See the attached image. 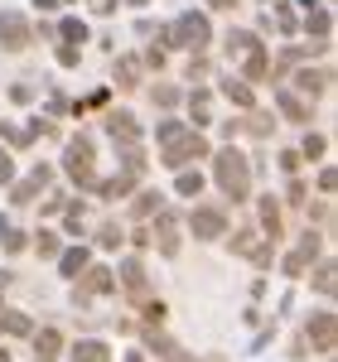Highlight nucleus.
<instances>
[{"mask_svg": "<svg viewBox=\"0 0 338 362\" xmlns=\"http://www.w3.org/2000/svg\"><path fill=\"white\" fill-rule=\"evenodd\" d=\"M208 150V140L198 136L194 126H179V121H160V165L184 169L189 160H198Z\"/></svg>", "mask_w": 338, "mask_h": 362, "instance_id": "nucleus-1", "label": "nucleus"}, {"mask_svg": "<svg viewBox=\"0 0 338 362\" xmlns=\"http://www.w3.org/2000/svg\"><path fill=\"white\" fill-rule=\"evenodd\" d=\"M213 184H218L232 203L252 198V165H247V155H237V150H218V160H213Z\"/></svg>", "mask_w": 338, "mask_h": 362, "instance_id": "nucleus-2", "label": "nucleus"}, {"mask_svg": "<svg viewBox=\"0 0 338 362\" xmlns=\"http://www.w3.org/2000/svg\"><path fill=\"white\" fill-rule=\"evenodd\" d=\"M208 39H213V25H208V15H198V10H189V15H179V20H174V25L165 29V34H160V39H155V44H160V49H194V54H203V49H208Z\"/></svg>", "mask_w": 338, "mask_h": 362, "instance_id": "nucleus-3", "label": "nucleus"}, {"mask_svg": "<svg viewBox=\"0 0 338 362\" xmlns=\"http://www.w3.org/2000/svg\"><path fill=\"white\" fill-rule=\"evenodd\" d=\"M227 49H232V58H237L242 83L247 87L261 83V78H271V58H266V49H261V39H256L252 29H237V34L227 39Z\"/></svg>", "mask_w": 338, "mask_h": 362, "instance_id": "nucleus-4", "label": "nucleus"}, {"mask_svg": "<svg viewBox=\"0 0 338 362\" xmlns=\"http://www.w3.org/2000/svg\"><path fill=\"white\" fill-rule=\"evenodd\" d=\"M63 169H68V179L73 184H83V189H97V150H92V140H68V150H63Z\"/></svg>", "mask_w": 338, "mask_h": 362, "instance_id": "nucleus-5", "label": "nucleus"}, {"mask_svg": "<svg viewBox=\"0 0 338 362\" xmlns=\"http://www.w3.org/2000/svg\"><path fill=\"white\" fill-rule=\"evenodd\" d=\"M121 285L131 290V305H136V309H145L150 319H165V305H155L150 280H145V266L136 261V256H126V261H121Z\"/></svg>", "mask_w": 338, "mask_h": 362, "instance_id": "nucleus-6", "label": "nucleus"}, {"mask_svg": "<svg viewBox=\"0 0 338 362\" xmlns=\"http://www.w3.org/2000/svg\"><path fill=\"white\" fill-rule=\"evenodd\" d=\"M232 256H242V261H252V266H271V261H276L271 242H266L256 227H242V232L232 237Z\"/></svg>", "mask_w": 338, "mask_h": 362, "instance_id": "nucleus-7", "label": "nucleus"}, {"mask_svg": "<svg viewBox=\"0 0 338 362\" xmlns=\"http://www.w3.org/2000/svg\"><path fill=\"white\" fill-rule=\"evenodd\" d=\"M189 227H194L198 242H218V237H227V213L223 208H194Z\"/></svg>", "mask_w": 338, "mask_h": 362, "instance_id": "nucleus-8", "label": "nucleus"}, {"mask_svg": "<svg viewBox=\"0 0 338 362\" xmlns=\"http://www.w3.org/2000/svg\"><path fill=\"white\" fill-rule=\"evenodd\" d=\"M29 39H34V34H29V20L20 10H5V15H0V44H5L10 54H20V49H29Z\"/></svg>", "mask_w": 338, "mask_h": 362, "instance_id": "nucleus-9", "label": "nucleus"}, {"mask_svg": "<svg viewBox=\"0 0 338 362\" xmlns=\"http://www.w3.org/2000/svg\"><path fill=\"white\" fill-rule=\"evenodd\" d=\"M49 184H54V169H49V165H34V169L25 174V179H20V184L10 189V203H29V198H39V194H44Z\"/></svg>", "mask_w": 338, "mask_h": 362, "instance_id": "nucleus-10", "label": "nucleus"}, {"mask_svg": "<svg viewBox=\"0 0 338 362\" xmlns=\"http://www.w3.org/2000/svg\"><path fill=\"white\" fill-rule=\"evenodd\" d=\"M314 256H319V237H314V232H305V237H300V247H295V251H290V256L281 261V266H285V276H305Z\"/></svg>", "mask_w": 338, "mask_h": 362, "instance_id": "nucleus-11", "label": "nucleus"}, {"mask_svg": "<svg viewBox=\"0 0 338 362\" xmlns=\"http://www.w3.org/2000/svg\"><path fill=\"white\" fill-rule=\"evenodd\" d=\"M107 290H112V271H107V266H87V276L78 280V295H73V300L87 305V300H97V295H107Z\"/></svg>", "mask_w": 338, "mask_h": 362, "instance_id": "nucleus-12", "label": "nucleus"}, {"mask_svg": "<svg viewBox=\"0 0 338 362\" xmlns=\"http://www.w3.org/2000/svg\"><path fill=\"white\" fill-rule=\"evenodd\" d=\"M155 242H160V256H179V218L160 208V218H155Z\"/></svg>", "mask_w": 338, "mask_h": 362, "instance_id": "nucleus-13", "label": "nucleus"}, {"mask_svg": "<svg viewBox=\"0 0 338 362\" xmlns=\"http://www.w3.org/2000/svg\"><path fill=\"white\" fill-rule=\"evenodd\" d=\"M305 334H310V343L319 348V353H334V334H338L334 314H329V309H324V314H314L310 324H305Z\"/></svg>", "mask_w": 338, "mask_h": 362, "instance_id": "nucleus-14", "label": "nucleus"}, {"mask_svg": "<svg viewBox=\"0 0 338 362\" xmlns=\"http://www.w3.org/2000/svg\"><path fill=\"white\" fill-rule=\"evenodd\" d=\"M256 213H261V227H256V232H261L266 242H271V237H281V203H276V198L261 194V198H256Z\"/></svg>", "mask_w": 338, "mask_h": 362, "instance_id": "nucleus-15", "label": "nucleus"}, {"mask_svg": "<svg viewBox=\"0 0 338 362\" xmlns=\"http://www.w3.org/2000/svg\"><path fill=\"white\" fill-rule=\"evenodd\" d=\"M34 334V319L20 309H0V338H29Z\"/></svg>", "mask_w": 338, "mask_h": 362, "instance_id": "nucleus-16", "label": "nucleus"}, {"mask_svg": "<svg viewBox=\"0 0 338 362\" xmlns=\"http://www.w3.org/2000/svg\"><path fill=\"white\" fill-rule=\"evenodd\" d=\"M68 358L73 362H112V348H107L102 338H83V343L68 348Z\"/></svg>", "mask_w": 338, "mask_h": 362, "instance_id": "nucleus-17", "label": "nucleus"}, {"mask_svg": "<svg viewBox=\"0 0 338 362\" xmlns=\"http://www.w3.org/2000/svg\"><path fill=\"white\" fill-rule=\"evenodd\" d=\"M276 107H281L285 121H300V126L310 121V102H305L300 92H276Z\"/></svg>", "mask_w": 338, "mask_h": 362, "instance_id": "nucleus-18", "label": "nucleus"}, {"mask_svg": "<svg viewBox=\"0 0 338 362\" xmlns=\"http://www.w3.org/2000/svg\"><path fill=\"white\" fill-rule=\"evenodd\" d=\"M87 266H92V251H87V247H68L63 256H58V271H63L68 280H78Z\"/></svg>", "mask_w": 338, "mask_h": 362, "instance_id": "nucleus-19", "label": "nucleus"}, {"mask_svg": "<svg viewBox=\"0 0 338 362\" xmlns=\"http://www.w3.org/2000/svg\"><path fill=\"white\" fill-rule=\"evenodd\" d=\"M107 131H112L116 140H126V145L141 140V126H136V116H131V112H112V116H107Z\"/></svg>", "mask_w": 338, "mask_h": 362, "instance_id": "nucleus-20", "label": "nucleus"}, {"mask_svg": "<svg viewBox=\"0 0 338 362\" xmlns=\"http://www.w3.org/2000/svg\"><path fill=\"white\" fill-rule=\"evenodd\" d=\"M237 131H252V136H271V131H276V121H271L266 112H247V121H232V126H227V136H237Z\"/></svg>", "mask_w": 338, "mask_h": 362, "instance_id": "nucleus-21", "label": "nucleus"}, {"mask_svg": "<svg viewBox=\"0 0 338 362\" xmlns=\"http://www.w3.org/2000/svg\"><path fill=\"white\" fill-rule=\"evenodd\" d=\"M223 92H227V102H237V112H256V97L242 78H223Z\"/></svg>", "mask_w": 338, "mask_h": 362, "instance_id": "nucleus-22", "label": "nucleus"}, {"mask_svg": "<svg viewBox=\"0 0 338 362\" xmlns=\"http://www.w3.org/2000/svg\"><path fill=\"white\" fill-rule=\"evenodd\" d=\"M34 338V353H39V362H54L58 348H63V334L58 329H44V334H29Z\"/></svg>", "mask_w": 338, "mask_h": 362, "instance_id": "nucleus-23", "label": "nucleus"}, {"mask_svg": "<svg viewBox=\"0 0 338 362\" xmlns=\"http://www.w3.org/2000/svg\"><path fill=\"white\" fill-rule=\"evenodd\" d=\"M131 189H136V179H131V174H116V179H97V194H102V198H126Z\"/></svg>", "mask_w": 338, "mask_h": 362, "instance_id": "nucleus-24", "label": "nucleus"}, {"mask_svg": "<svg viewBox=\"0 0 338 362\" xmlns=\"http://www.w3.org/2000/svg\"><path fill=\"white\" fill-rule=\"evenodd\" d=\"M334 285H338V266H334V261H319V266H314V290L329 300V295H334Z\"/></svg>", "mask_w": 338, "mask_h": 362, "instance_id": "nucleus-25", "label": "nucleus"}, {"mask_svg": "<svg viewBox=\"0 0 338 362\" xmlns=\"http://www.w3.org/2000/svg\"><path fill=\"white\" fill-rule=\"evenodd\" d=\"M305 29H310L314 39H329V34H334V15H329V10L319 5V10H310V20H305Z\"/></svg>", "mask_w": 338, "mask_h": 362, "instance_id": "nucleus-26", "label": "nucleus"}, {"mask_svg": "<svg viewBox=\"0 0 338 362\" xmlns=\"http://www.w3.org/2000/svg\"><path fill=\"white\" fill-rule=\"evenodd\" d=\"M329 87V68H300V92H324Z\"/></svg>", "mask_w": 338, "mask_h": 362, "instance_id": "nucleus-27", "label": "nucleus"}, {"mask_svg": "<svg viewBox=\"0 0 338 362\" xmlns=\"http://www.w3.org/2000/svg\"><path fill=\"white\" fill-rule=\"evenodd\" d=\"M203 184H208V179H203L198 169H179V179H174V189H179L184 198H198V189H203Z\"/></svg>", "mask_w": 338, "mask_h": 362, "instance_id": "nucleus-28", "label": "nucleus"}, {"mask_svg": "<svg viewBox=\"0 0 338 362\" xmlns=\"http://www.w3.org/2000/svg\"><path fill=\"white\" fill-rule=\"evenodd\" d=\"M189 116H194V126H198V131H203V126L213 121V112H208V92H203V87H198L194 97H189Z\"/></svg>", "mask_w": 338, "mask_h": 362, "instance_id": "nucleus-29", "label": "nucleus"}, {"mask_svg": "<svg viewBox=\"0 0 338 362\" xmlns=\"http://www.w3.org/2000/svg\"><path fill=\"white\" fill-rule=\"evenodd\" d=\"M0 247L5 251H25V232H20L15 223H5V218H0Z\"/></svg>", "mask_w": 338, "mask_h": 362, "instance_id": "nucleus-30", "label": "nucleus"}, {"mask_svg": "<svg viewBox=\"0 0 338 362\" xmlns=\"http://www.w3.org/2000/svg\"><path fill=\"white\" fill-rule=\"evenodd\" d=\"M324 150H329V136H305V140H300V150H295V155H300V160H319Z\"/></svg>", "mask_w": 338, "mask_h": 362, "instance_id": "nucleus-31", "label": "nucleus"}, {"mask_svg": "<svg viewBox=\"0 0 338 362\" xmlns=\"http://www.w3.org/2000/svg\"><path fill=\"white\" fill-rule=\"evenodd\" d=\"M58 34H63V44H68V49H78V44H83V39H87L83 20H63V25H58Z\"/></svg>", "mask_w": 338, "mask_h": 362, "instance_id": "nucleus-32", "label": "nucleus"}, {"mask_svg": "<svg viewBox=\"0 0 338 362\" xmlns=\"http://www.w3.org/2000/svg\"><path fill=\"white\" fill-rule=\"evenodd\" d=\"M63 227H68V232H83L87 227V208L83 203H68V208H63Z\"/></svg>", "mask_w": 338, "mask_h": 362, "instance_id": "nucleus-33", "label": "nucleus"}, {"mask_svg": "<svg viewBox=\"0 0 338 362\" xmlns=\"http://www.w3.org/2000/svg\"><path fill=\"white\" fill-rule=\"evenodd\" d=\"M97 247H121V227L102 223V227H97Z\"/></svg>", "mask_w": 338, "mask_h": 362, "instance_id": "nucleus-34", "label": "nucleus"}, {"mask_svg": "<svg viewBox=\"0 0 338 362\" xmlns=\"http://www.w3.org/2000/svg\"><path fill=\"white\" fill-rule=\"evenodd\" d=\"M136 68H141L136 58H121V68H116V83H121V87H136Z\"/></svg>", "mask_w": 338, "mask_h": 362, "instance_id": "nucleus-35", "label": "nucleus"}, {"mask_svg": "<svg viewBox=\"0 0 338 362\" xmlns=\"http://www.w3.org/2000/svg\"><path fill=\"white\" fill-rule=\"evenodd\" d=\"M174 102H179V87L155 83V107H174Z\"/></svg>", "mask_w": 338, "mask_h": 362, "instance_id": "nucleus-36", "label": "nucleus"}, {"mask_svg": "<svg viewBox=\"0 0 338 362\" xmlns=\"http://www.w3.org/2000/svg\"><path fill=\"white\" fill-rule=\"evenodd\" d=\"M150 213H160V194H141L136 198V218H150Z\"/></svg>", "mask_w": 338, "mask_h": 362, "instance_id": "nucleus-37", "label": "nucleus"}, {"mask_svg": "<svg viewBox=\"0 0 338 362\" xmlns=\"http://www.w3.org/2000/svg\"><path fill=\"white\" fill-rule=\"evenodd\" d=\"M34 251H39V256H58V237L54 232H39V237H34Z\"/></svg>", "mask_w": 338, "mask_h": 362, "instance_id": "nucleus-38", "label": "nucleus"}, {"mask_svg": "<svg viewBox=\"0 0 338 362\" xmlns=\"http://www.w3.org/2000/svg\"><path fill=\"white\" fill-rule=\"evenodd\" d=\"M97 107H107V92H92L87 102H78V107H73V112H97Z\"/></svg>", "mask_w": 338, "mask_h": 362, "instance_id": "nucleus-39", "label": "nucleus"}, {"mask_svg": "<svg viewBox=\"0 0 338 362\" xmlns=\"http://www.w3.org/2000/svg\"><path fill=\"white\" fill-rule=\"evenodd\" d=\"M0 184H15V160L0 150Z\"/></svg>", "mask_w": 338, "mask_h": 362, "instance_id": "nucleus-40", "label": "nucleus"}, {"mask_svg": "<svg viewBox=\"0 0 338 362\" xmlns=\"http://www.w3.org/2000/svg\"><path fill=\"white\" fill-rule=\"evenodd\" d=\"M78 58H83V54H78V49H68V44L58 49V63H63V68H78Z\"/></svg>", "mask_w": 338, "mask_h": 362, "instance_id": "nucleus-41", "label": "nucleus"}, {"mask_svg": "<svg viewBox=\"0 0 338 362\" xmlns=\"http://www.w3.org/2000/svg\"><path fill=\"white\" fill-rule=\"evenodd\" d=\"M203 73H208V58L194 54V58H189V78H203Z\"/></svg>", "mask_w": 338, "mask_h": 362, "instance_id": "nucleus-42", "label": "nucleus"}, {"mask_svg": "<svg viewBox=\"0 0 338 362\" xmlns=\"http://www.w3.org/2000/svg\"><path fill=\"white\" fill-rule=\"evenodd\" d=\"M281 169H285V174H295V169H300V155H295V150H281Z\"/></svg>", "mask_w": 338, "mask_h": 362, "instance_id": "nucleus-43", "label": "nucleus"}, {"mask_svg": "<svg viewBox=\"0 0 338 362\" xmlns=\"http://www.w3.org/2000/svg\"><path fill=\"white\" fill-rule=\"evenodd\" d=\"M87 5H92V15H112L121 0H87Z\"/></svg>", "mask_w": 338, "mask_h": 362, "instance_id": "nucleus-44", "label": "nucleus"}, {"mask_svg": "<svg viewBox=\"0 0 338 362\" xmlns=\"http://www.w3.org/2000/svg\"><path fill=\"white\" fill-rule=\"evenodd\" d=\"M319 189H324V194H334V189H338V174H334V169H324V174H319Z\"/></svg>", "mask_w": 338, "mask_h": 362, "instance_id": "nucleus-45", "label": "nucleus"}, {"mask_svg": "<svg viewBox=\"0 0 338 362\" xmlns=\"http://www.w3.org/2000/svg\"><path fill=\"white\" fill-rule=\"evenodd\" d=\"M145 58H150V68H165V49H160V44H150V54H145Z\"/></svg>", "mask_w": 338, "mask_h": 362, "instance_id": "nucleus-46", "label": "nucleus"}, {"mask_svg": "<svg viewBox=\"0 0 338 362\" xmlns=\"http://www.w3.org/2000/svg\"><path fill=\"white\" fill-rule=\"evenodd\" d=\"M165 362H194V358H189V353H179V348H174V353H165Z\"/></svg>", "mask_w": 338, "mask_h": 362, "instance_id": "nucleus-47", "label": "nucleus"}, {"mask_svg": "<svg viewBox=\"0 0 338 362\" xmlns=\"http://www.w3.org/2000/svg\"><path fill=\"white\" fill-rule=\"evenodd\" d=\"M34 5H39V10H54V5H58V0H34Z\"/></svg>", "mask_w": 338, "mask_h": 362, "instance_id": "nucleus-48", "label": "nucleus"}, {"mask_svg": "<svg viewBox=\"0 0 338 362\" xmlns=\"http://www.w3.org/2000/svg\"><path fill=\"white\" fill-rule=\"evenodd\" d=\"M213 5H218V10H227V5H237V0H213Z\"/></svg>", "mask_w": 338, "mask_h": 362, "instance_id": "nucleus-49", "label": "nucleus"}, {"mask_svg": "<svg viewBox=\"0 0 338 362\" xmlns=\"http://www.w3.org/2000/svg\"><path fill=\"white\" fill-rule=\"evenodd\" d=\"M300 5H305V10H314V5H319V0H300Z\"/></svg>", "mask_w": 338, "mask_h": 362, "instance_id": "nucleus-50", "label": "nucleus"}, {"mask_svg": "<svg viewBox=\"0 0 338 362\" xmlns=\"http://www.w3.org/2000/svg\"><path fill=\"white\" fill-rule=\"evenodd\" d=\"M5 285H10V276H0V295H5Z\"/></svg>", "mask_w": 338, "mask_h": 362, "instance_id": "nucleus-51", "label": "nucleus"}, {"mask_svg": "<svg viewBox=\"0 0 338 362\" xmlns=\"http://www.w3.org/2000/svg\"><path fill=\"white\" fill-rule=\"evenodd\" d=\"M126 362H141V353H126Z\"/></svg>", "mask_w": 338, "mask_h": 362, "instance_id": "nucleus-52", "label": "nucleus"}, {"mask_svg": "<svg viewBox=\"0 0 338 362\" xmlns=\"http://www.w3.org/2000/svg\"><path fill=\"white\" fill-rule=\"evenodd\" d=\"M131 5H136V10H141V5H150V0H131Z\"/></svg>", "mask_w": 338, "mask_h": 362, "instance_id": "nucleus-53", "label": "nucleus"}]
</instances>
